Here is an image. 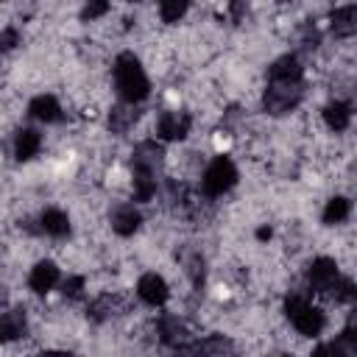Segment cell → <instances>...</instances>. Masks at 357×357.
Segmentation results:
<instances>
[{"label":"cell","mask_w":357,"mask_h":357,"mask_svg":"<svg viewBox=\"0 0 357 357\" xmlns=\"http://www.w3.org/2000/svg\"><path fill=\"white\" fill-rule=\"evenodd\" d=\"M114 84L123 103H139L151 92V81L134 53H120L114 61Z\"/></svg>","instance_id":"1"},{"label":"cell","mask_w":357,"mask_h":357,"mask_svg":"<svg viewBox=\"0 0 357 357\" xmlns=\"http://www.w3.org/2000/svg\"><path fill=\"white\" fill-rule=\"evenodd\" d=\"M234 181H237V167H234V162L229 159V156H215L209 165H206V170H204V178H201V187H204V192L206 195H223V192H229L231 187H234Z\"/></svg>","instance_id":"2"},{"label":"cell","mask_w":357,"mask_h":357,"mask_svg":"<svg viewBox=\"0 0 357 357\" xmlns=\"http://www.w3.org/2000/svg\"><path fill=\"white\" fill-rule=\"evenodd\" d=\"M304 89H301V81L298 84H271L265 89V98H262V106L268 114H284L290 109L298 106Z\"/></svg>","instance_id":"3"},{"label":"cell","mask_w":357,"mask_h":357,"mask_svg":"<svg viewBox=\"0 0 357 357\" xmlns=\"http://www.w3.org/2000/svg\"><path fill=\"white\" fill-rule=\"evenodd\" d=\"M137 296H139L145 304L159 307V304L167 301L170 290H167V282H165L159 273H142L139 282H137Z\"/></svg>","instance_id":"4"},{"label":"cell","mask_w":357,"mask_h":357,"mask_svg":"<svg viewBox=\"0 0 357 357\" xmlns=\"http://www.w3.org/2000/svg\"><path fill=\"white\" fill-rule=\"evenodd\" d=\"M192 117L187 112H165L156 123V131L162 139H184L190 134Z\"/></svg>","instance_id":"5"},{"label":"cell","mask_w":357,"mask_h":357,"mask_svg":"<svg viewBox=\"0 0 357 357\" xmlns=\"http://www.w3.org/2000/svg\"><path fill=\"white\" fill-rule=\"evenodd\" d=\"M301 75H304V67H301V61H298L296 56H290V53L282 56V59H276V61L268 67L271 84H298Z\"/></svg>","instance_id":"6"},{"label":"cell","mask_w":357,"mask_h":357,"mask_svg":"<svg viewBox=\"0 0 357 357\" xmlns=\"http://www.w3.org/2000/svg\"><path fill=\"white\" fill-rule=\"evenodd\" d=\"M307 279H310V287H312V290L326 293L329 284L337 279V265H335V259H329V257L312 259V265H310V271H307Z\"/></svg>","instance_id":"7"},{"label":"cell","mask_w":357,"mask_h":357,"mask_svg":"<svg viewBox=\"0 0 357 357\" xmlns=\"http://www.w3.org/2000/svg\"><path fill=\"white\" fill-rule=\"evenodd\" d=\"M109 220H112V229H114L120 237L134 234V231L139 229V223H142V218H139V212L134 209V204H120V206H114Z\"/></svg>","instance_id":"8"},{"label":"cell","mask_w":357,"mask_h":357,"mask_svg":"<svg viewBox=\"0 0 357 357\" xmlns=\"http://www.w3.org/2000/svg\"><path fill=\"white\" fill-rule=\"evenodd\" d=\"M56 282H59V268H56V262L42 259V262H36V265L31 268L28 287H31L33 293H47V290H50Z\"/></svg>","instance_id":"9"},{"label":"cell","mask_w":357,"mask_h":357,"mask_svg":"<svg viewBox=\"0 0 357 357\" xmlns=\"http://www.w3.org/2000/svg\"><path fill=\"white\" fill-rule=\"evenodd\" d=\"M329 28L335 36L346 39V36H354L357 33V8L354 6H340L332 11L329 17Z\"/></svg>","instance_id":"10"},{"label":"cell","mask_w":357,"mask_h":357,"mask_svg":"<svg viewBox=\"0 0 357 357\" xmlns=\"http://www.w3.org/2000/svg\"><path fill=\"white\" fill-rule=\"evenodd\" d=\"M28 114L33 120H42V123H56L61 117V106L53 95H36L31 103H28Z\"/></svg>","instance_id":"11"},{"label":"cell","mask_w":357,"mask_h":357,"mask_svg":"<svg viewBox=\"0 0 357 357\" xmlns=\"http://www.w3.org/2000/svg\"><path fill=\"white\" fill-rule=\"evenodd\" d=\"M39 148H42V137H39V131H33V128H20V131H17L14 153H17L20 162L33 159V156L39 153Z\"/></svg>","instance_id":"12"},{"label":"cell","mask_w":357,"mask_h":357,"mask_svg":"<svg viewBox=\"0 0 357 357\" xmlns=\"http://www.w3.org/2000/svg\"><path fill=\"white\" fill-rule=\"evenodd\" d=\"M162 156H165L162 145H156L153 139H145L134 148V170H151L153 173V167L162 162Z\"/></svg>","instance_id":"13"},{"label":"cell","mask_w":357,"mask_h":357,"mask_svg":"<svg viewBox=\"0 0 357 357\" xmlns=\"http://www.w3.org/2000/svg\"><path fill=\"white\" fill-rule=\"evenodd\" d=\"M290 321H293V326H296L301 335H307V337H315V335L324 329V324H326V321H324V312H321L318 307H312V304L304 307V310H301L296 318H290Z\"/></svg>","instance_id":"14"},{"label":"cell","mask_w":357,"mask_h":357,"mask_svg":"<svg viewBox=\"0 0 357 357\" xmlns=\"http://www.w3.org/2000/svg\"><path fill=\"white\" fill-rule=\"evenodd\" d=\"M39 231H45V234H50V237H64L67 231H70V218H67V212H61V209H45L42 212V218H39Z\"/></svg>","instance_id":"15"},{"label":"cell","mask_w":357,"mask_h":357,"mask_svg":"<svg viewBox=\"0 0 357 357\" xmlns=\"http://www.w3.org/2000/svg\"><path fill=\"white\" fill-rule=\"evenodd\" d=\"M159 337H162V343H167V346H184V340H187V329H184V324L176 318V315H162V321H159Z\"/></svg>","instance_id":"16"},{"label":"cell","mask_w":357,"mask_h":357,"mask_svg":"<svg viewBox=\"0 0 357 357\" xmlns=\"http://www.w3.org/2000/svg\"><path fill=\"white\" fill-rule=\"evenodd\" d=\"M324 123H326L332 131H346L349 123H351V106L343 103V100H332V103L324 109Z\"/></svg>","instance_id":"17"},{"label":"cell","mask_w":357,"mask_h":357,"mask_svg":"<svg viewBox=\"0 0 357 357\" xmlns=\"http://www.w3.org/2000/svg\"><path fill=\"white\" fill-rule=\"evenodd\" d=\"M134 120H137V109H134V103H120V106H114V109L109 112V128H112L114 134L128 131V128L134 126Z\"/></svg>","instance_id":"18"},{"label":"cell","mask_w":357,"mask_h":357,"mask_svg":"<svg viewBox=\"0 0 357 357\" xmlns=\"http://www.w3.org/2000/svg\"><path fill=\"white\" fill-rule=\"evenodd\" d=\"M131 187H134V201H151L156 195V178L151 170H134Z\"/></svg>","instance_id":"19"},{"label":"cell","mask_w":357,"mask_h":357,"mask_svg":"<svg viewBox=\"0 0 357 357\" xmlns=\"http://www.w3.org/2000/svg\"><path fill=\"white\" fill-rule=\"evenodd\" d=\"M349 212H351V201L343 198V195H335V198H329L326 206H324V223H326V226L343 223V220L349 218Z\"/></svg>","instance_id":"20"},{"label":"cell","mask_w":357,"mask_h":357,"mask_svg":"<svg viewBox=\"0 0 357 357\" xmlns=\"http://www.w3.org/2000/svg\"><path fill=\"white\" fill-rule=\"evenodd\" d=\"M117 307H120V296H109V293H106V296L95 298V301L89 304V310H86V312H89V318H92V321H98V324H100V321L112 318V315L117 312Z\"/></svg>","instance_id":"21"},{"label":"cell","mask_w":357,"mask_h":357,"mask_svg":"<svg viewBox=\"0 0 357 357\" xmlns=\"http://www.w3.org/2000/svg\"><path fill=\"white\" fill-rule=\"evenodd\" d=\"M25 335V312L22 310H8L3 312V337L17 340Z\"/></svg>","instance_id":"22"},{"label":"cell","mask_w":357,"mask_h":357,"mask_svg":"<svg viewBox=\"0 0 357 357\" xmlns=\"http://www.w3.org/2000/svg\"><path fill=\"white\" fill-rule=\"evenodd\" d=\"M326 296H329L332 301H340V304H343V301H354V298H357V284H354L351 279H340V276H337V279L329 284Z\"/></svg>","instance_id":"23"},{"label":"cell","mask_w":357,"mask_h":357,"mask_svg":"<svg viewBox=\"0 0 357 357\" xmlns=\"http://www.w3.org/2000/svg\"><path fill=\"white\" fill-rule=\"evenodd\" d=\"M184 14H187V3L170 0V3H162V6H159V17H162V22H178Z\"/></svg>","instance_id":"24"},{"label":"cell","mask_w":357,"mask_h":357,"mask_svg":"<svg viewBox=\"0 0 357 357\" xmlns=\"http://www.w3.org/2000/svg\"><path fill=\"white\" fill-rule=\"evenodd\" d=\"M84 287H86V279H84V276H67V279L61 282V293H64L67 298H81Z\"/></svg>","instance_id":"25"},{"label":"cell","mask_w":357,"mask_h":357,"mask_svg":"<svg viewBox=\"0 0 357 357\" xmlns=\"http://www.w3.org/2000/svg\"><path fill=\"white\" fill-rule=\"evenodd\" d=\"M304 307H310V298H307V293H290L287 298H284V312L290 315V318H296Z\"/></svg>","instance_id":"26"},{"label":"cell","mask_w":357,"mask_h":357,"mask_svg":"<svg viewBox=\"0 0 357 357\" xmlns=\"http://www.w3.org/2000/svg\"><path fill=\"white\" fill-rule=\"evenodd\" d=\"M106 11H109V3H89V6H84L81 17H84V20H98V17H103Z\"/></svg>","instance_id":"27"},{"label":"cell","mask_w":357,"mask_h":357,"mask_svg":"<svg viewBox=\"0 0 357 357\" xmlns=\"http://www.w3.org/2000/svg\"><path fill=\"white\" fill-rule=\"evenodd\" d=\"M17 42H20L17 28H3V33H0V45H3V50H11Z\"/></svg>","instance_id":"28"},{"label":"cell","mask_w":357,"mask_h":357,"mask_svg":"<svg viewBox=\"0 0 357 357\" xmlns=\"http://www.w3.org/2000/svg\"><path fill=\"white\" fill-rule=\"evenodd\" d=\"M310 357H340V354H337L335 343H321V346H315V349H312V354H310Z\"/></svg>","instance_id":"29"},{"label":"cell","mask_w":357,"mask_h":357,"mask_svg":"<svg viewBox=\"0 0 357 357\" xmlns=\"http://www.w3.org/2000/svg\"><path fill=\"white\" fill-rule=\"evenodd\" d=\"M271 234H273L271 226H259V229H257V240H271Z\"/></svg>","instance_id":"30"},{"label":"cell","mask_w":357,"mask_h":357,"mask_svg":"<svg viewBox=\"0 0 357 357\" xmlns=\"http://www.w3.org/2000/svg\"><path fill=\"white\" fill-rule=\"evenodd\" d=\"M346 329H354V332H357V310L349 315V326H346Z\"/></svg>","instance_id":"31"},{"label":"cell","mask_w":357,"mask_h":357,"mask_svg":"<svg viewBox=\"0 0 357 357\" xmlns=\"http://www.w3.org/2000/svg\"><path fill=\"white\" fill-rule=\"evenodd\" d=\"M42 357H70V354L67 351H45Z\"/></svg>","instance_id":"32"},{"label":"cell","mask_w":357,"mask_h":357,"mask_svg":"<svg viewBox=\"0 0 357 357\" xmlns=\"http://www.w3.org/2000/svg\"><path fill=\"white\" fill-rule=\"evenodd\" d=\"M273 357H293V354H273Z\"/></svg>","instance_id":"33"}]
</instances>
